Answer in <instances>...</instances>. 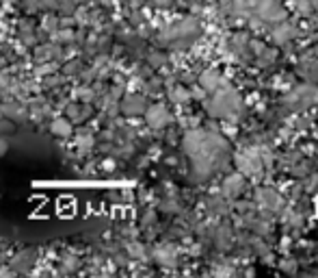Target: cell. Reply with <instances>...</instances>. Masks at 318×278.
I'll return each mask as SVG.
<instances>
[{"mask_svg":"<svg viewBox=\"0 0 318 278\" xmlns=\"http://www.w3.org/2000/svg\"><path fill=\"white\" fill-rule=\"evenodd\" d=\"M212 116H229V113H234L238 109V96L234 89H229V87H223V89H219L215 98H212V102L208 105Z\"/></svg>","mask_w":318,"mask_h":278,"instance_id":"1","label":"cell"},{"mask_svg":"<svg viewBox=\"0 0 318 278\" xmlns=\"http://www.w3.org/2000/svg\"><path fill=\"white\" fill-rule=\"evenodd\" d=\"M257 15L262 20H268V22H277V20H284V11L282 7H277L273 0H257Z\"/></svg>","mask_w":318,"mask_h":278,"instance_id":"2","label":"cell"},{"mask_svg":"<svg viewBox=\"0 0 318 278\" xmlns=\"http://www.w3.org/2000/svg\"><path fill=\"white\" fill-rule=\"evenodd\" d=\"M236 165L240 174H254V172H260L262 163H260V157L255 152H249V155H240L236 159Z\"/></svg>","mask_w":318,"mask_h":278,"instance_id":"3","label":"cell"},{"mask_svg":"<svg viewBox=\"0 0 318 278\" xmlns=\"http://www.w3.org/2000/svg\"><path fill=\"white\" fill-rule=\"evenodd\" d=\"M145 118H147V122H150V126H154V128H160V126H164V124L169 122V113H167V109H164L162 105L150 107Z\"/></svg>","mask_w":318,"mask_h":278,"instance_id":"4","label":"cell"},{"mask_svg":"<svg viewBox=\"0 0 318 278\" xmlns=\"http://www.w3.org/2000/svg\"><path fill=\"white\" fill-rule=\"evenodd\" d=\"M201 87L208 91H217L219 89V83H221V74L217 72V70H206L204 74H201Z\"/></svg>","mask_w":318,"mask_h":278,"instance_id":"5","label":"cell"},{"mask_svg":"<svg viewBox=\"0 0 318 278\" xmlns=\"http://www.w3.org/2000/svg\"><path fill=\"white\" fill-rule=\"evenodd\" d=\"M225 194L227 196H234V194H238L240 189H243V176L240 174H234V176H229L227 181H225Z\"/></svg>","mask_w":318,"mask_h":278,"instance_id":"6","label":"cell"},{"mask_svg":"<svg viewBox=\"0 0 318 278\" xmlns=\"http://www.w3.org/2000/svg\"><path fill=\"white\" fill-rule=\"evenodd\" d=\"M143 98H139V96H130V98H126V102H124V111L126 113H139V111H143Z\"/></svg>","mask_w":318,"mask_h":278,"instance_id":"7","label":"cell"},{"mask_svg":"<svg viewBox=\"0 0 318 278\" xmlns=\"http://www.w3.org/2000/svg\"><path fill=\"white\" fill-rule=\"evenodd\" d=\"M52 133L61 135V137H67V135H72V124H69L67 119H57V122L52 124Z\"/></svg>","mask_w":318,"mask_h":278,"instance_id":"8","label":"cell"},{"mask_svg":"<svg viewBox=\"0 0 318 278\" xmlns=\"http://www.w3.org/2000/svg\"><path fill=\"white\" fill-rule=\"evenodd\" d=\"M191 98V94L184 89V87H178V89H173L171 91V100L173 102H178V105H182V102H186Z\"/></svg>","mask_w":318,"mask_h":278,"instance_id":"9","label":"cell"},{"mask_svg":"<svg viewBox=\"0 0 318 278\" xmlns=\"http://www.w3.org/2000/svg\"><path fill=\"white\" fill-rule=\"evenodd\" d=\"M257 198H260V200H264V202H266L268 206H275V204H279V198H277L275 194H271V192H268V189H262Z\"/></svg>","mask_w":318,"mask_h":278,"instance_id":"10","label":"cell"},{"mask_svg":"<svg viewBox=\"0 0 318 278\" xmlns=\"http://www.w3.org/2000/svg\"><path fill=\"white\" fill-rule=\"evenodd\" d=\"M7 148H9V144H7V139L4 137H0V157L4 155V152H7Z\"/></svg>","mask_w":318,"mask_h":278,"instance_id":"11","label":"cell"},{"mask_svg":"<svg viewBox=\"0 0 318 278\" xmlns=\"http://www.w3.org/2000/svg\"><path fill=\"white\" fill-rule=\"evenodd\" d=\"M158 2H169V0H158Z\"/></svg>","mask_w":318,"mask_h":278,"instance_id":"12","label":"cell"}]
</instances>
